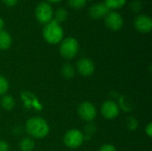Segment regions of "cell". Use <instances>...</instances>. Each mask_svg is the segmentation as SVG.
Listing matches in <instances>:
<instances>
[{
	"instance_id": "484cf974",
	"label": "cell",
	"mask_w": 152,
	"mask_h": 151,
	"mask_svg": "<svg viewBox=\"0 0 152 151\" xmlns=\"http://www.w3.org/2000/svg\"><path fill=\"white\" fill-rule=\"evenodd\" d=\"M0 151H9V145L5 141H0Z\"/></svg>"
},
{
	"instance_id": "ba28073f",
	"label": "cell",
	"mask_w": 152,
	"mask_h": 151,
	"mask_svg": "<svg viewBox=\"0 0 152 151\" xmlns=\"http://www.w3.org/2000/svg\"><path fill=\"white\" fill-rule=\"evenodd\" d=\"M134 25L135 29L142 33V34H147L150 33L152 29V20L151 16L147 14H138L134 21Z\"/></svg>"
},
{
	"instance_id": "cb8c5ba5",
	"label": "cell",
	"mask_w": 152,
	"mask_h": 151,
	"mask_svg": "<svg viewBox=\"0 0 152 151\" xmlns=\"http://www.w3.org/2000/svg\"><path fill=\"white\" fill-rule=\"evenodd\" d=\"M127 103H128V101H126V97L122 96V97L119 98V106H120V108L123 110H125V111H131L132 110V108Z\"/></svg>"
},
{
	"instance_id": "603a6c76",
	"label": "cell",
	"mask_w": 152,
	"mask_h": 151,
	"mask_svg": "<svg viewBox=\"0 0 152 151\" xmlns=\"http://www.w3.org/2000/svg\"><path fill=\"white\" fill-rule=\"evenodd\" d=\"M85 131H86V135H84V139L86 140L87 136H89L88 138L90 139L92 137V135L94 134V133L96 131V127L93 125V124H87L85 127Z\"/></svg>"
},
{
	"instance_id": "83f0119b",
	"label": "cell",
	"mask_w": 152,
	"mask_h": 151,
	"mask_svg": "<svg viewBox=\"0 0 152 151\" xmlns=\"http://www.w3.org/2000/svg\"><path fill=\"white\" fill-rule=\"evenodd\" d=\"M145 133H146V134L151 138L152 135V124L151 123H149L148 124V125H147V127H146V129H145Z\"/></svg>"
},
{
	"instance_id": "d6986e66",
	"label": "cell",
	"mask_w": 152,
	"mask_h": 151,
	"mask_svg": "<svg viewBox=\"0 0 152 151\" xmlns=\"http://www.w3.org/2000/svg\"><path fill=\"white\" fill-rule=\"evenodd\" d=\"M68 4L72 9L78 10L86 6V0H68Z\"/></svg>"
},
{
	"instance_id": "4fadbf2b",
	"label": "cell",
	"mask_w": 152,
	"mask_h": 151,
	"mask_svg": "<svg viewBox=\"0 0 152 151\" xmlns=\"http://www.w3.org/2000/svg\"><path fill=\"white\" fill-rule=\"evenodd\" d=\"M12 39L10 33L4 29L0 30V49L7 50L12 46Z\"/></svg>"
},
{
	"instance_id": "f1b7e54d",
	"label": "cell",
	"mask_w": 152,
	"mask_h": 151,
	"mask_svg": "<svg viewBox=\"0 0 152 151\" xmlns=\"http://www.w3.org/2000/svg\"><path fill=\"white\" fill-rule=\"evenodd\" d=\"M4 20L2 17H0V30L4 29Z\"/></svg>"
},
{
	"instance_id": "9c48e42d",
	"label": "cell",
	"mask_w": 152,
	"mask_h": 151,
	"mask_svg": "<svg viewBox=\"0 0 152 151\" xmlns=\"http://www.w3.org/2000/svg\"><path fill=\"white\" fill-rule=\"evenodd\" d=\"M101 113L106 119H114L119 115V106L114 101L107 100L101 107Z\"/></svg>"
},
{
	"instance_id": "30bf717a",
	"label": "cell",
	"mask_w": 152,
	"mask_h": 151,
	"mask_svg": "<svg viewBox=\"0 0 152 151\" xmlns=\"http://www.w3.org/2000/svg\"><path fill=\"white\" fill-rule=\"evenodd\" d=\"M20 98L23 102V106L27 109H35L37 111H41L43 109V105L40 103L37 96L30 92H21Z\"/></svg>"
},
{
	"instance_id": "8992f818",
	"label": "cell",
	"mask_w": 152,
	"mask_h": 151,
	"mask_svg": "<svg viewBox=\"0 0 152 151\" xmlns=\"http://www.w3.org/2000/svg\"><path fill=\"white\" fill-rule=\"evenodd\" d=\"M105 26L112 30V31H118L124 26V19L122 15L115 11H110L108 14L104 17Z\"/></svg>"
},
{
	"instance_id": "f546056e",
	"label": "cell",
	"mask_w": 152,
	"mask_h": 151,
	"mask_svg": "<svg viewBox=\"0 0 152 151\" xmlns=\"http://www.w3.org/2000/svg\"><path fill=\"white\" fill-rule=\"evenodd\" d=\"M61 1L62 0H46V2L49 4H57V3H60Z\"/></svg>"
},
{
	"instance_id": "9a60e30c",
	"label": "cell",
	"mask_w": 152,
	"mask_h": 151,
	"mask_svg": "<svg viewBox=\"0 0 152 151\" xmlns=\"http://www.w3.org/2000/svg\"><path fill=\"white\" fill-rule=\"evenodd\" d=\"M69 12L64 7H59L53 12V20L59 23L65 21L68 19Z\"/></svg>"
},
{
	"instance_id": "4dcf8cb0",
	"label": "cell",
	"mask_w": 152,
	"mask_h": 151,
	"mask_svg": "<svg viewBox=\"0 0 152 151\" xmlns=\"http://www.w3.org/2000/svg\"><path fill=\"white\" fill-rule=\"evenodd\" d=\"M87 1H92V0H86V2H87Z\"/></svg>"
},
{
	"instance_id": "7a4b0ae2",
	"label": "cell",
	"mask_w": 152,
	"mask_h": 151,
	"mask_svg": "<svg viewBox=\"0 0 152 151\" xmlns=\"http://www.w3.org/2000/svg\"><path fill=\"white\" fill-rule=\"evenodd\" d=\"M44 39L51 44H57L61 42L64 36V30L61 26V23L57 22L53 19L46 23L42 30Z\"/></svg>"
},
{
	"instance_id": "5b68a950",
	"label": "cell",
	"mask_w": 152,
	"mask_h": 151,
	"mask_svg": "<svg viewBox=\"0 0 152 151\" xmlns=\"http://www.w3.org/2000/svg\"><path fill=\"white\" fill-rule=\"evenodd\" d=\"M84 134L78 129L69 130L63 137L64 144L70 149H77L80 147L84 142Z\"/></svg>"
},
{
	"instance_id": "6da1fadb",
	"label": "cell",
	"mask_w": 152,
	"mask_h": 151,
	"mask_svg": "<svg viewBox=\"0 0 152 151\" xmlns=\"http://www.w3.org/2000/svg\"><path fill=\"white\" fill-rule=\"evenodd\" d=\"M27 133L36 139L45 138L50 131V127L45 119L40 117H33L26 122Z\"/></svg>"
},
{
	"instance_id": "7402d4cb",
	"label": "cell",
	"mask_w": 152,
	"mask_h": 151,
	"mask_svg": "<svg viewBox=\"0 0 152 151\" xmlns=\"http://www.w3.org/2000/svg\"><path fill=\"white\" fill-rule=\"evenodd\" d=\"M126 125L129 131H134L138 127V121L134 117H129L126 120Z\"/></svg>"
},
{
	"instance_id": "4316f807",
	"label": "cell",
	"mask_w": 152,
	"mask_h": 151,
	"mask_svg": "<svg viewBox=\"0 0 152 151\" xmlns=\"http://www.w3.org/2000/svg\"><path fill=\"white\" fill-rule=\"evenodd\" d=\"M3 3L6 5V6H10V7H12L14 6L19 0H2Z\"/></svg>"
},
{
	"instance_id": "e0dca14e",
	"label": "cell",
	"mask_w": 152,
	"mask_h": 151,
	"mask_svg": "<svg viewBox=\"0 0 152 151\" xmlns=\"http://www.w3.org/2000/svg\"><path fill=\"white\" fill-rule=\"evenodd\" d=\"M61 75L66 79H71L75 76V69L69 63H65L61 68Z\"/></svg>"
},
{
	"instance_id": "ac0fdd59",
	"label": "cell",
	"mask_w": 152,
	"mask_h": 151,
	"mask_svg": "<svg viewBox=\"0 0 152 151\" xmlns=\"http://www.w3.org/2000/svg\"><path fill=\"white\" fill-rule=\"evenodd\" d=\"M127 0H104V4L110 10H116L122 8L126 4Z\"/></svg>"
},
{
	"instance_id": "5bb4252c",
	"label": "cell",
	"mask_w": 152,
	"mask_h": 151,
	"mask_svg": "<svg viewBox=\"0 0 152 151\" xmlns=\"http://www.w3.org/2000/svg\"><path fill=\"white\" fill-rule=\"evenodd\" d=\"M20 151H33L35 148V142L29 137H24L19 143Z\"/></svg>"
},
{
	"instance_id": "2e32d148",
	"label": "cell",
	"mask_w": 152,
	"mask_h": 151,
	"mask_svg": "<svg viewBox=\"0 0 152 151\" xmlns=\"http://www.w3.org/2000/svg\"><path fill=\"white\" fill-rule=\"evenodd\" d=\"M0 103H1V106L5 110H12L15 106L14 99L11 95H7V94H4V95L2 96Z\"/></svg>"
},
{
	"instance_id": "44dd1931",
	"label": "cell",
	"mask_w": 152,
	"mask_h": 151,
	"mask_svg": "<svg viewBox=\"0 0 152 151\" xmlns=\"http://www.w3.org/2000/svg\"><path fill=\"white\" fill-rule=\"evenodd\" d=\"M9 90V83L7 79L0 75V95H4Z\"/></svg>"
},
{
	"instance_id": "277c9868",
	"label": "cell",
	"mask_w": 152,
	"mask_h": 151,
	"mask_svg": "<svg viewBox=\"0 0 152 151\" xmlns=\"http://www.w3.org/2000/svg\"><path fill=\"white\" fill-rule=\"evenodd\" d=\"M53 8L51 4L40 2L35 8V17L38 22L45 25L53 19Z\"/></svg>"
},
{
	"instance_id": "7c38bea8",
	"label": "cell",
	"mask_w": 152,
	"mask_h": 151,
	"mask_svg": "<svg viewBox=\"0 0 152 151\" xmlns=\"http://www.w3.org/2000/svg\"><path fill=\"white\" fill-rule=\"evenodd\" d=\"M110 10L103 2H99L92 4L88 9V15L93 20H100L104 18Z\"/></svg>"
},
{
	"instance_id": "ffe728a7",
	"label": "cell",
	"mask_w": 152,
	"mask_h": 151,
	"mask_svg": "<svg viewBox=\"0 0 152 151\" xmlns=\"http://www.w3.org/2000/svg\"><path fill=\"white\" fill-rule=\"evenodd\" d=\"M142 4L140 0H133L129 4V9L134 13H139L142 11Z\"/></svg>"
},
{
	"instance_id": "8fae6325",
	"label": "cell",
	"mask_w": 152,
	"mask_h": 151,
	"mask_svg": "<svg viewBox=\"0 0 152 151\" xmlns=\"http://www.w3.org/2000/svg\"><path fill=\"white\" fill-rule=\"evenodd\" d=\"M77 69L80 75L83 77H90L94 74L95 66L94 61L89 58H81L77 62Z\"/></svg>"
},
{
	"instance_id": "3957f363",
	"label": "cell",
	"mask_w": 152,
	"mask_h": 151,
	"mask_svg": "<svg viewBox=\"0 0 152 151\" xmlns=\"http://www.w3.org/2000/svg\"><path fill=\"white\" fill-rule=\"evenodd\" d=\"M79 49V44L78 41L72 36L66 37L61 40L60 43V54L66 60H71L73 59L78 52Z\"/></svg>"
},
{
	"instance_id": "d4e9b609",
	"label": "cell",
	"mask_w": 152,
	"mask_h": 151,
	"mask_svg": "<svg viewBox=\"0 0 152 151\" xmlns=\"http://www.w3.org/2000/svg\"><path fill=\"white\" fill-rule=\"evenodd\" d=\"M99 151H117V149L111 144H105L100 148Z\"/></svg>"
},
{
	"instance_id": "52a82bcc",
	"label": "cell",
	"mask_w": 152,
	"mask_h": 151,
	"mask_svg": "<svg viewBox=\"0 0 152 151\" xmlns=\"http://www.w3.org/2000/svg\"><path fill=\"white\" fill-rule=\"evenodd\" d=\"M77 113L78 116L85 121L86 122H92L97 116V110L95 106L89 102V101H85L82 102L77 109Z\"/></svg>"
}]
</instances>
